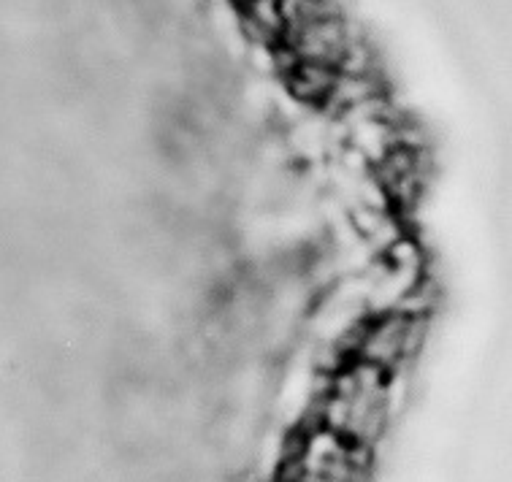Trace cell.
I'll return each instance as SVG.
<instances>
[{
    "mask_svg": "<svg viewBox=\"0 0 512 482\" xmlns=\"http://www.w3.org/2000/svg\"><path fill=\"white\" fill-rule=\"evenodd\" d=\"M399 120L396 117H374V120H361L347 128V144L361 152L369 166H377L399 147V133H396Z\"/></svg>",
    "mask_w": 512,
    "mask_h": 482,
    "instance_id": "1",
    "label": "cell"
},
{
    "mask_svg": "<svg viewBox=\"0 0 512 482\" xmlns=\"http://www.w3.org/2000/svg\"><path fill=\"white\" fill-rule=\"evenodd\" d=\"M336 68L328 63H315V60H301V63L285 76V93L296 98L301 106L323 109L331 87H334Z\"/></svg>",
    "mask_w": 512,
    "mask_h": 482,
    "instance_id": "2",
    "label": "cell"
},
{
    "mask_svg": "<svg viewBox=\"0 0 512 482\" xmlns=\"http://www.w3.org/2000/svg\"><path fill=\"white\" fill-rule=\"evenodd\" d=\"M312 377H315V366L298 363L282 380L277 393V412L282 420H288V426L296 428L312 407Z\"/></svg>",
    "mask_w": 512,
    "mask_h": 482,
    "instance_id": "3",
    "label": "cell"
}]
</instances>
